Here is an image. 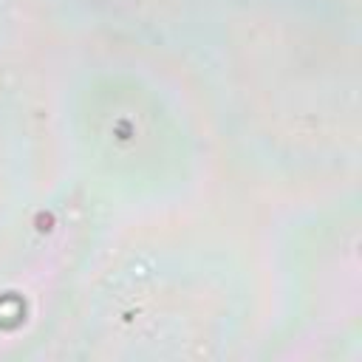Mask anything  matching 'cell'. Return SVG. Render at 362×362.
<instances>
[{
  "mask_svg": "<svg viewBox=\"0 0 362 362\" xmlns=\"http://www.w3.org/2000/svg\"><path fill=\"white\" fill-rule=\"evenodd\" d=\"M269 311L260 342L274 356H331L359 339V192L334 187L280 223L266 246Z\"/></svg>",
  "mask_w": 362,
  "mask_h": 362,
  "instance_id": "cell-4",
  "label": "cell"
},
{
  "mask_svg": "<svg viewBox=\"0 0 362 362\" xmlns=\"http://www.w3.org/2000/svg\"><path fill=\"white\" fill-rule=\"evenodd\" d=\"M339 3H345V6H354V8H356V0H339Z\"/></svg>",
  "mask_w": 362,
  "mask_h": 362,
  "instance_id": "cell-9",
  "label": "cell"
},
{
  "mask_svg": "<svg viewBox=\"0 0 362 362\" xmlns=\"http://www.w3.org/2000/svg\"><path fill=\"white\" fill-rule=\"evenodd\" d=\"M85 274L62 339L90 359H221L260 339L266 246L223 209L119 221Z\"/></svg>",
  "mask_w": 362,
  "mask_h": 362,
  "instance_id": "cell-3",
  "label": "cell"
},
{
  "mask_svg": "<svg viewBox=\"0 0 362 362\" xmlns=\"http://www.w3.org/2000/svg\"><path fill=\"white\" fill-rule=\"evenodd\" d=\"M59 178L45 102L17 76L0 79V232Z\"/></svg>",
  "mask_w": 362,
  "mask_h": 362,
  "instance_id": "cell-6",
  "label": "cell"
},
{
  "mask_svg": "<svg viewBox=\"0 0 362 362\" xmlns=\"http://www.w3.org/2000/svg\"><path fill=\"white\" fill-rule=\"evenodd\" d=\"M42 102L59 178L113 223L178 212L209 195L223 141L184 57L82 34L57 57Z\"/></svg>",
  "mask_w": 362,
  "mask_h": 362,
  "instance_id": "cell-2",
  "label": "cell"
},
{
  "mask_svg": "<svg viewBox=\"0 0 362 362\" xmlns=\"http://www.w3.org/2000/svg\"><path fill=\"white\" fill-rule=\"evenodd\" d=\"M54 17L51 0H0V79L17 76Z\"/></svg>",
  "mask_w": 362,
  "mask_h": 362,
  "instance_id": "cell-8",
  "label": "cell"
},
{
  "mask_svg": "<svg viewBox=\"0 0 362 362\" xmlns=\"http://www.w3.org/2000/svg\"><path fill=\"white\" fill-rule=\"evenodd\" d=\"M85 23V34L122 37L184 57L218 0H51Z\"/></svg>",
  "mask_w": 362,
  "mask_h": 362,
  "instance_id": "cell-7",
  "label": "cell"
},
{
  "mask_svg": "<svg viewBox=\"0 0 362 362\" xmlns=\"http://www.w3.org/2000/svg\"><path fill=\"white\" fill-rule=\"evenodd\" d=\"M110 218L57 178L0 232V359L34 356L62 339Z\"/></svg>",
  "mask_w": 362,
  "mask_h": 362,
  "instance_id": "cell-5",
  "label": "cell"
},
{
  "mask_svg": "<svg viewBox=\"0 0 362 362\" xmlns=\"http://www.w3.org/2000/svg\"><path fill=\"white\" fill-rule=\"evenodd\" d=\"M354 6L218 0L195 54L223 147L283 187L339 181L359 156Z\"/></svg>",
  "mask_w": 362,
  "mask_h": 362,
  "instance_id": "cell-1",
  "label": "cell"
}]
</instances>
